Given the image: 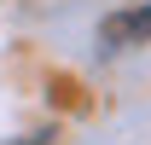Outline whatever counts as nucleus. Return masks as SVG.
Wrapping results in <instances>:
<instances>
[{
	"instance_id": "nucleus-1",
	"label": "nucleus",
	"mask_w": 151,
	"mask_h": 145,
	"mask_svg": "<svg viewBox=\"0 0 151 145\" xmlns=\"http://www.w3.org/2000/svg\"><path fill=\"white\" fill-rule=\"evenodd\" d=\"M105 41H111V47H128V41H151V6L111 18V23H105Z\"/></svg>"
}]
</instances>
